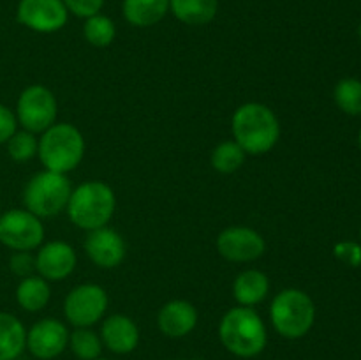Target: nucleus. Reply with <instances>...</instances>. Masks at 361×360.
I'll use <instances>...</instances> for the list:
<instances>
[{
	"instance_id": "nucleus-10",
	"label": "nucleus",
	"mask_w": 361,
	"mask_h": 360,
	"mask_svg": "<svg viewBox=\"0 0 361 360\" xmlns=\"http://www.w3.org/2000/svg\"><path fill=\"white\" fill-rule=\"evenodd\" d=\"M18 21L30 30L49 34L67 23V7L62 0H20Z\"/></svg>"
},
{
	"instance_id": "nucleus-1",
	"label": "nucleus",
	"mask_w": 361,
	"mask_h": 360,
	"mask_svg": "<svg viewBox=\"0 0 361 360\" xmlns=\"http://www.w3.org/2000/svg\"><path fill=\"white\" fill-rule=\"evenodd\" d=\"M233 136L245 154H264L277 143L281 126L268 106L249 102L240 106L233 115Z\"/></svg>"
},
{
	"instance_id": "nucleus-26",
	"label": "nucleus",
	"mask_w": 361,
	"mask_h": 360,
	"mask_svg": "<svg viewBox=\"0 0 361 360\" xmlns=\"http://www.w3.org/2000/svg\"><path fill=\"white\" fill-rule=\"evenodd\" d=\"M39 143L35 140L34 133H28V131H21V133H14L13 136L7 141V152H9L11 157L18 162L28 161V159L34 157L37 154Z\"/></svg>"
},
{
	"instance_id": "nucleus-15",
	"label": "nucleus",
	"mask_w": 361,
	"mask_h": 360,
	"mask_svg": "<svg viewBox=\"0 0 361 360\" xmlns=\"http://www.w3.org/2000/svg\"><path fill=\"white\" fill-rule=\"evenodd\" d=\"M159 328L168 337H183L197 323L196 307L185 300H173L166 304L157 318Z\"/></svg>"
},
{
	"instance_id": "nucleus-7",
	"label": "nucleus",
	"mask_w": 361,
	"mask_h": 360,
	"mask_svg": "<svg viewBox=\"0 0 361 360\" xmlns=\"http://www.w3.org/2000/svg\"><path fill=\"white\" fill-rule=\"evenodd\" d=\"M56 119L55 95L41 85H32L18 99V120L28 133H44Z\"/></svg>"
},
{
	"instance_id": "nucleus-14",
	"label": "nucleus",
	"mask_w": 361,
	"mask_h": 360,
	"mask_svg": "<svg viewBox=\"0 0 361 360\" xmlns=\"http://www.w3.org/2000/svg\"><path fill=\"white\" fill-rule=\"evenodd\" d=\"M76 267V253L66 242H49L39 251L35 268L44 279L62 281Z\"/></svg>"
},
{
	"instance_id": "nucleus-28",
	"label": "nucleus",
	"mask_w": 361,
	"mask_h": 360,
	"mask_svg": "<svg viewBox=\"0 0 361 360\" xmlns=\"http://www.w3.org/2000/svg\"><path fill=\"white\" fill-rule=\"evenodd\" d=\"M67 11L80 18H90L94 14H99L104 0H62Z\"/></svg>"
},
{
	"instance_id": "nucleus-34",
	"label": "nucleus",
	"mask_w": 361,
	"mask_h": 360,
	"mask_svg": "<svg viewBox=\"0 0 361 360\" xmlns=\"http://www.w3.org/2000/svg\"><path fill=\"white\" fill-rule=\"evenodd\" d=\"M360 235H361V232H360Z\"/></svg>"
},
{
	"instance_id": "nucleus-29",
	"label": "nucleus",
	"mask_w": 361,
	"mask_h": 360,
	"mask_svg": "<svg viewBox=\"0 0 361 360\" xmlns=\"http://www.w3.org/2000/svg\"><path fill=\"white\" fill-rule=\"evenodd\" d=\"M9 267L16 275L28 277V275L32 274V270L35 268V258L32 256L28 251H18V253L13 254V258H11Z\"/></svg>"
},
{
	"instance_id": "nucleus-23",
	"label": "nucleus",
	"mask_w": 361,
	"mask_h": 360,
	"mask_svg": "<svg viewBox=\"0 0 361 360\" xmlns=\"http://www.w3.org/2000/svg\"><path fill=\"white\" fill-rule=\"evenodd\" d=\"M83 34L90 44L97 46V48H104V46L111 44L113 39H115V23L108 16L94 14V16L87 18V21H85Z\"/></svg>"
},
{
	"instance_id": "nucleus-8",
	"label": "nucleus",
	"mask_w": 361,
	"mask_h": 360,
	"mask_svg": "<svg viewBox=\"0 0 361 360\" xmlns=\"http://www.w3.org/2000/svg\"><path fill=\"white\" fill-rule=\"evenodd\" d=\"M44 239L37 215L28 210H9L0 215V242L14 251L35 249Z\"/></svg>"
},
{
	"instance_id": "nucleus-31",
	"label": "nucleus",
	"mask_w": 361,
	"mask_h": 360,
	"mask_svg": "<svg viewBox=\"0 0 361 360\" xmlns=\"http://www.w3.org/2000/svg\"><path fill=\"white\" fill-rule=\"evenodd\" d=\"M358 37H360V41H361V23L358 25Z\"/></svg>"
},
{
	"instance_id": "nucleus-30",
	"label": "nucleus",
	"mask_w": 361,
	"mask_h": 360,
	"mask_svg": "<svg viewBox=\"0 0 361 360\" xmlns=\"http://www.w3.org/2000/svg\"><path fill=\"white\" fill-rule=\"evenodd\" d=\"M14 133H16V116L7 106L0 104V143L9 141Z\"/></svg>"
},
{
	"instance_id": "nucleus-18",
	"label": "nucleus",
	"mask_w": 361,
	"mask_h": 360,
	"mask_svg": "<svg viewBox=\"0 0 361 360\" xmlns=\"http://www.w3.org/2000/svg\"><path fill=\"white\" fill-rule=\"evenodd\" d=\"M123 16L134 27L159 23L169 9V0H123Z\"/></svg>"
},
{
	"instance_id": "nucleus-24",
	"label": "nucleus",
	"mask_w": 361,
	"mask_h": 360,
	"mask_svg": "<svg viewBox=\"0 0 361 360\" xmlns=\"http://www.w3.org/2000/svg\"><path fill=\"white\" fill-rule=\"evenodd\" d=\"M245 161V152L236 141H224L212 154V164L221 173H233Z\"/></svg>"
},
{
	"instance_id": "nucleus-3",
	"label": "nucleus",
	"mask_w": 361,
	"mask_h": 360,
	"mask_svg": "<svg viewBox=\"0 0 361 360\" xmlns=\"http://www.w3.org/2000/svg\"><path fill=\"white\" fill-rule=\"evenodd\" d=\"M115 194L102 182H85L71 193L67 212L71 221L83 229H97L106 226L115 212Z\"/></svg>"
},
{
	"instance_id": "nucleus-19",
	"label": "nucleus",
	"mask_w": 361,
	"mask_h": 360,
	"mask_svg": "<svg viewBox=\"0 0 361 360\" xmlns=\"http://www.w3.org/2000/svg\"><path fill=\"white\" fill-rule=\"evenodd\" d=\"M217 0H169V9L187 25H204L217 14Z\"/></svg>"
},
{
	"instance_id": "nucleus-13",
	"label": "nucleus",
	"mask_w": 361,
	"mask_h": 360,
	"mask_svg": "<svg viewBox=\"0 0 361 360\" xmlns=\"http://www.w3.org/2000/svg\"><path fill=\"white\" fill-rule=\"evenodd\" d=\"M85 251L95 265L102 268H113L120 265L126 256V244L115 229L102 226L88 233L85 240Z\"/></svg>"
},
{
	"instance_id": "nucleus-16",
	"label": "nucleus",
	"mask_w": 361,
	"mask_h": 360,
	"mask_svg": "<svg viewBox=\"0 0 361 360\" xmlns=\"http://www.w3.org/2000/svg\"><path fill=\"white\" fill-rule=\"evenodd\" d=\"M102 342L113 353H130L140 342V330L130 318L113 314L102 325Z\"/></svg>"
},
{
	"instance_id": "nucleus-33",
	"label": "nucleus",
	"mask_w": 361,
	"mask_h": 360,
	"mask_svg": "<svg viewBox=\"0 0 361 360\" xmlns=\"http://www.w3.org/2000/svg\"><path fill=\"white\" fill-rule=\"evenodd\" d=\"M95 360H108V359H95Z\"/></svg>"
},
{
	"instance_id": "nucleus-32",
	"label": "nucleus",
	"mask_w": 361,
	"mask_h": 360,
	"mask_svg": "<svg viewBox=\"0 0 361 360\" xmlns=\"http://www.w3.org/2000/svg\"><path fill=\"white\" fill-rule=\"evenodd\" d=\"M358 141H360V148H361V129H360V136H358Z\"/></svg>"
},
{
	"instance_id": "nucleus-25",
	"label": "nucleus",
	"mask_w": 361,
	"mask_h": 360,
	"mask_svg": "<svg viewBox=\"0 0 361 360\" xmlns=\"http://www.w3.org/2000/svg\"><path fill=\"white\" fill-rule=\"evenodd\" d=\"M73 353L80 360H95L99 359L102 349V342L95 332L88 328H78L74 334L69 335Z\"/></svg>"
},
{
	"instance_id": "nucleus-20",
	"label": "nucleus",
	"mask_w": 361,
	"mask_h": 360,
	"mask_svg": "<svg viewBox=\"0 0 361 360\" xmlns=\"http://www.w3.org/2000/svg\"><path fill=\"white\" fill-rule=\"evenodd\" d=\"M233 293L242 306H254L267 296L268 277L259 270L243 272L236 277Z\"/></svg>"
},
{
	"instance_id": "nucleus-2",
	"label": "nucleus",
	"mask_w": 361,
	"mask_h": 360,
	"mask_svg": "<svg viewBox=\"0 0 361 360\" xmlns=\"http://www.w3.org/2000/svg\"><path fill=\"white\" fill-rule=\"evenodd\" d=\"M221 341L233 355L250 359L259 355L267 346V328L259 314L250 307L228 311L219 327Z\"/></svg>"
},
{
	"instance_id": "nucleus-9",
	"label": "nucleus",
	"mask_w": 361,
	"mask_h": 360,
	"mask_svg": "<svg viewBox=\"0 0 361 360\" xmlns=\"http://www.w3.org/2000/svg\"><path fill=\"white\" fill-rule=\"evenodd\" d=\"M108 307V295L97 284H81L67 295L63 304L66 318L78 328H87L102 318Z\"/></svg>"
},
{
	"instance_id": "nucleus-17",
	"label": "nucleus",
	"mask_w": 361,
	"mask_h": 360,
	"mask_svg": "<svg viewBox=\"0 0 361 360\" xmlns=\"http://www.w3.org/2000/svg\"><path fill=\"white\" fill-rule=\"evenodd\" d=\"M27 346L23 323L9 313H0V360H16Z\"/></svg>"
},
{
	"instance_id": "nucleus-5",
	"label": "nucleus",
	"mask_w": 361,
	"mask_h": 360,
	"mask_svg": "<svg viewBox=\"0 0 361 360\" xmlns=\"http://www.w3.org/2000/svg\"><path fill=\"white\" fill-rule=\"evenodd\" d=\"M271 323L275 330L288 339H300L312 328L316 307L302 289H284L271 302Z\"/></svg>"
},
{
	"instance_id": "nucleus-22",
	"label": "nucleus",
	"mask_w": 361,
	"mask_h": 360,
	"mask_svg": "<svg viewBox=\"0 0 361 360\" xmlns=\"http://www.w3.org/2000/svg\"><path fill=\"white\" fill-rule=\"evenodd\" d=\"M335 102L348 115H361V81L344 78L335 87Z\"/></svg>"
},
{
	"instance_id": "nucleus-12",
	"label": "nucleus",
	"mask_w": 361,
	"mask_h": 360,
	"mask_svg": "<svg viewBox=\"0 0 361 360\" xmlns=\"http://www.w3.org/2000/svg\"><path fill=\"white\" fill-rule=\"evenodd\" d=\"M69 342V332L59 320H41L27 334V348L35 359L49 360L59 356Z\"/></svg>"
},
{
	"instance_id": "nucleus-6",
	"label": "nucleus",
	"mask_w": 361,
	"mask_h": 360,
	"mask_svg": "<svg viewBox=\"0 0 361 360\" xmlns=\"http://www.w3.org/2000/svg\"><path fill=\"white\" fill-rule=\"evenodd\" d=\"M71 193V184L63 173L46 169L28 180L23 201L27 210L37 217H51L67 207Z\"/></svg>"
},
{
	"instance_id": "nucleus-21",
	"label": "nucleus",
	"mask_w": 361,
	"mask_h": 360,
	"mask_svg": "<svg viewBox=\"0 0 361 360\" xmlns=\"http://www.w3.org/2000/svg\"><path fill=\"white\" fill-rule=\"evenodd\" d=\"M16 300L25 311H30V313L41 311L49 300L48 282L37 275H28L18 286Z\"/></svg>"
},
{
	"instance_id": "nucleus-27",
	"label": "nucleus",
	"mask_w": 361,
	"mask_h": 360,
	"mask_svg": "<svg viewBox=\"0 0 361 360\" xmlns=\"http://www.w3.org/2000/svg\"><path fill=\"white\" fill-rule=\"evenodd\" d=\"M337 260L349 267H360L361 265V246L356 242H338L334 249Z\"/></svg>"
},
{
	"instance_id": "nucleus-4",
	"label": "nucleus",
	"mask_w": 361,
	"mask_h": 360,
	"mask_svg": "<svg viewBox=\"0 0 361 360\" xmlns=\"http://www.w3.org/2000/svg\"><path fill=\"white\" fill-rule=\"evenodd\" d=\"M37 152L46 169L67 173L83 159L85 141L80 131L71 124H55L44 131Z\"/></svg>"
},
{
	"instance_id": "nucleus-11",
	"label": "nucleus",
	"mask_w": 361,
	"mask_h": 360,
	"mask_svg": "<svg viewBox=\"0 0 361 360\" xmlns=\"http://www.w3.org/2000/svg\"><path fill=\"white\" fill-rule=\"evenodd\" d=\"M217 249L229 261H252L264 253V240L254 229L233 226L219 235Z\"/></svg>"
}]
</instances>
